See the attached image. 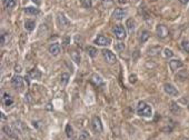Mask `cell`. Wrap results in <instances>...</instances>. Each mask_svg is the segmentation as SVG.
Listing matches in <instances>:
<instances>
[{
  "label": "cell",
  "instance_id": "2",
  "mask_svg": "<svg viewBox=\"0 0 189 140\" xmlns=\"http://www.w3.org/2000/svg\"><path fill=\"white\" fill-rule=\"evenodd\" d=\"M103 56L105 60H106L107 63H109V65H113V63H116L117 62V57L115 56L112 51H110L108 49H103Z\"/></svg>",
  "mask_w": 189,
  "mask_h": 140
},
{
  "label": "cell",
  "instance_id": "20",
  "mask_svg": "<svg viewBox=\"0 0 189 140\" xmlns=\"http://www.w3.org/2000/svg\"><path fill=\"white\" fill-rule=\"evenodd\" d=\"M86 51L91 58H95V57H97V55H98V50H97L95 47H91V46H88V47H87Z\"/></svg>",
  "mask_w": 189,
  "mask_h": 140
},
{
  "label": "cell",
  "instance_id": "42",
  "mask_svg": "<svg viewBox=\"0 0 189 140\" xmlns=\"http://www.w3.org/2000/svg\"><path fill=\"white\" fill-rule=\"evenodd\" d=\"M188 109H189V105H188Z\"/></svg>",
  "mask_w": 189,
  "mask_h": 140
},
{
  "label": "cell",
  "instance_id": "33",
  "mask_svg": "<svg viewBox=\"0 0 189 140\" xmlns=\"http://www.w3.org/2000/svg\"><path fill=\"white\" fill-rule=\"evenodd\" d=\"M8 39H9V36H8V34H1V39H0V41H1V46H2V47H4L5 44L8 42Z\"/></svg>",
  "mask_w": 189,
  "mask_h": 140
},
{
  "label": "cell",
  "instance_id": "1",
  "mask_svg": "<svg viewBox=\"0 0 189 140\" xmlns=\"http://www.w3.org/2000/svg\"><path fill=\"white\" fill-rule=\"evenodd\" d=\"M137 113L140 117H145V118H149L152 116V110L151 107L146 103L145 101H140L137 106Z\"/></svg>",
  "mask_w": 189,
  "mask_h": 140
},
{
  "label": "cell",
  "instance_id": "18",
  "mask_svg": "<svg viewBox=\"0 0 189 140\" xmlns=\"http://www.w3.org/2000/svg\"><path fill=\"white\" fill-rule=\"evenodd\" d=\"M24 12L29 16H34V15H38L40 12V10L38 9V8H34V7H27L24 8Z\"/></svg>",
  "mask_w": 189,
  "mask_h": 140
},
{
  "label": "cell",
  "instance_id": "39",
  "mask_svg": "<svg viewBox=\"0 0 189 140\" xmlns=\"http://www.w3.org/2000/svg\"><path fill=\"white\" fill-rule=\"evenodd\" d=\"M179 1H180V2H181L182 5H186V4H188L189 0H179Z\"/></svg>",
  "mask_w": 189,
  "mask_h": 140
},
{
  "label": "cell",
  "instance_id": "9",
  "mask_svg": "<svg viewBox=\"0 0 189 140\" xmlns=\"http://www.w3.org/2000/svg\"><path fill=\"white\" fill-rule=\"evenodd\" d=\"M127 15V11L125 10V9H121V8H117L116 10L113 11L112 14V17L116 19V20H121V19H124V17Z\"/></svg>",
  "mask_w": 189,
  "mask_h": 140
},
{
  "label": "cell",
  "instance_id": "34",
  "mask_svg": "<svg viewBox=\"0 0 189 140\" xmlns=\"http://www.w3.org/2000/svg\"><path fill=\"white\" fill-rule=\"evenodd\" d=\"M69 80V75L68 73H62L61 77H60V81H61L62 85H66Z\"/></svg>",
  "mask_w": 189,
  "mask_h": 140
},
{
  "label": "cell",
  "instance_id": "4",
  "mask_svg": "<svg viewBox=\"0 0 189 140\" xmlns=\"http://www.w3.org/2000/svg\"><path fill=\"white\" fill-rule=\"evenodd\" d=\"M164 90H165V92L167 95H169V96L172 97L179 96V91L177 90V88H176L175 86L171 85V83H165L164 85Z\"/></svg>",
  "mask_w": 189,
  "mask_h": 140
},
{
  "label": "cell",
  "instance_id": "19",
  "mask_svg": "<svg viewBox=\"0 0 189 140\" xmlns=\"http://www.w3.org/2000/svg\"><path fill=\"white\" fill-rule=\"evenodd\" d=\"M28 76L32 79H40V77H41V72L39 71L38 69H32V70L29 71Z\"/></svg>",
  "mask_w": 189,
  "mask_h": 140
},
{
  "label": "cell",
  "instance_id": "31",
  "mask_svg": "<svg viewBox=\"0 0 189 140\" xmlns=\"http://www.w3.org/2000/svg\"><path fill=\"white\" fill-rule=\"evenodd\" d=\"M181 48L184 51L189 54V41L188 40H182L181 41Z\"/></svg>",
  "mask_w": 189,
  "mask_h": 140
},
{
  "label": "cell",
  "instance_id": "25",
  "mask_svg": "<svg viewBox=\"0 0 189 140\" xmlns=\"http://www.w3.org/2000/svg\"><path fill=\"white\" fill-rule=\"evenodd\" d=\"M169 109H170V111H171L172 113H178V112H180V107H179L176 103H170V106H169Z\"/></svg>",
  "mask_w": 189,
  "mask_h": 140
},
{
  "label": "cell",
  "instance_id": "32",
  "mask_svg": "<svg viewBox=\"0 0 189 140\" xmlns=\"http://www.w3.org/2000/svg\"><path fill=\"white\" fill-rule=\"evenodd\" d=\"M172 56H174V52H172L171 49H168V48L164 49V57H165V58H171Z\"/></svg>",
  "mask_w": 189,
  "mask_h": 140
},
{
  "label": "cell",
  "instance_id": "12",
  "mask_svg": "<svg viewBox=\"0 0 189 140\" xmlns=\"http://www.w3.org/2000/svg\"><path fill=\"white\" fill-rule=\"evenodd\" d=\"M57 21H58V24L60 28H66L70 24V22H69V21L66 19L65 16H62V15H59L58 17H57Z\"/></svg>",
  "mask_w": 189,
  "mask_h": 140
},
{
  "label": "cell",
  "instance_id": "17",
  "mask_svg": "<svg viewBox=\"0 0 189 140\" xmlns=\"http://www.w3.org/2000/svg\"><path fill=\"white\" fill-rule=\"evenodd\" d=\"M70 57H71L72 61H75V63H77V65H79L80 61H81L79 52L76 51V50H71V51H70Z\"/></svg>",
  "mask_w": 189,
  "mask_h": 140
},
{
  "label": "cell",
  "instance_id": "29",
  "mask_svg": "<svg viewBox=\"0 0 189 140\" xmlns=\"http://www.w3.org/2000/svg\"><path fill=\"white\" fill-rule=\"evenodd\" d=\"M80 5L86 9H89L93 6V1L91 0H80Z\"/></svg>",
  "mask_w": 189,
  "mask_h": 140
},
{
  "label": "cell",
  "instance_id": "7",
  "mask_svg": "<svg viewBox=\"0 0 189 140\" xmlns=\"http://www.w3.org/2000/svg\"><path fill=\"white\" fill-rule=\"evenodd\" d=\"M111 40H110L109 37H106V36H103V34H100L98 37L96 38V40H95V44H97L98 46H108L110 44Z\"/></svg>",
  "mask_w": 189,
  "mask_h": 140
},
{
  "label": "cell",
  "instance_id": "26",
  "mask_svg": "<svg viewBox=\"0 0 189 140\" xmlns=\"http://www.w3.org/2000/svg\"><path fill=\"white\" fill-rule=\"evenodd\" d=\"M66 135H67V137L68 138H73V136H75V133H73V129H72V127L70 126V125H67L66 126Z\"/></svg>",
  "mask_w": 189,
  "mask_h": 140
},
{
  "label": "cell",
  "instance_id": "11",
  "mask_svg": "<svg viewBox=\"0 0 189 140\" xmlns=\"http://www.w3.org/2000/svg\"><path fill=\"white\" fill-rule=\"evenodd\" d=\"M11 83H12V86H14L15 88L20 89L22 87V85H24V79L21 78L20 76H15L14 78H12V80H11Z\"/></svg>",
  "mask_w": 189,
  "mask_h": 140
},
{
  "label": "cell",
  "instance_id": "3",
  "mask_svg": "<svg viewBox=\"0 0 189 140\" xmlns=\"http://www.w3.org/2000/svg\"><path fill=\"white\" fill-rule=\"evenodd\" d=\"M91 126H93V131L96 133H101L103 131V123H101V120H100L99 117L95 116L91 120Z\"/></svg>",
  "mask_w": 189,
  "mask_h": 140
},
{
  "label": "cell",
  "instance_id": "10",
  "mask_svg": "<svg viewBox=\"0 0 189 140\" xmlns=\"http://www.w3.org/2000/svg\"><path fill=\"white\" fill-rule=\"evenodd\" d=\"M49 54L52 56H58L61 48H60V44H51L49 46Z\"/></svg>",
  "mask_w": 189,
  "mask_h": 140
},
{
  "label": "cell",
  "instance_id": "13",
  "mask_svg": "<svg viewBox=\"0 0 189 140\" xmlns=\"http://www.w3.org/2000/svg\"><path fill=\"white\" fill-rule=\"evenodd\" d=\"M90 81L93 82V85L97 86V87H100V86L103 85V80L101 79V77H100L99 75H93L91 76V78H90Z\"/></svg>",
  "mask_w": 189,
  "mask_h": 140
},
{
  "label": "cell",
  "instance_id": "8",
  "mask_svg": "<svg viewBox=\"0 0 189 140\" xmlns=\"http://www.w3.org/2000/svg\"><path fill=\"white\" fill-rule=\"evenodd\" d=\"M182 67H184V63L178 59H174V60L169 61V68L171 69L172 71H176V70H178L179 68H182Z\"/></svg>",
  "mask_w": 189,
  "mask_h": 140
},
{
  "label": "cell",
  "instance_id": "30",
  "mask_svg": "<svg viewBox=\"0 0 189 140\" xmlns=\"http://www.w3.org/2000/svg\"><path fill=\"white\" fill-rule=\"evenodd\" d=\"M2 131H4L7 136H9V137H15V135H14V132H12V130H11V128L10 127H8V126H5L4 128H2Z\"/></svg>",
  "mask_w": 189,
  "mask_h": 140
},
{
  "label": "cell",
  "instance_id": "37",
  "mask_svg": "<svg viewBox=\"0 0 189 140\" xmlns=\"http://www.w3.org/2000/svg\"><path fill=\"white\" fill-rule=\"evenodd\" d=\"M34 4L37 5V6H39V5H41V0H32Z\"/></svg>",
  "mask_w": 189,
  "mask_h": 140
},
{
  "label": "cell",
  "instance_id": "27",
  "mask_svg": "<svg viewBox=\"0 0 189 140\" xmlns=\"http://www.w3.org/2000/svg\"><path fill=\"white\" fill-rule=\"evenodd\" d=\"M15 127H16V130L19 131L20 133H22V131L26 129L24 125L22 122H20V121H16V122H15Z\"/></svg>",
  "mask_w": 189,
  "mask_h": 140
},
{
  "label": "cell",
  "instance_id": "24",
  "mask_svg": "<svg viewBox=\"0 0 189 140\" xmlns=\"http://www.w3.org/2000/svg\"><path fill=\"white\" fill-rule=\"evenodd\" d=\"M5 6L8 8V9H12L14 7H16L17 5V0H4Z\"/></svg>",
  "mask_w": 189,
  "mask_h": 140
},
{
  "label": "cell",
  "instance_id": "23",
  "mask_svg": "<svg viewBox=\"0 0 189 140\" xmlns=\"http://www.w3.org/2000/svg\"><path fill=\"white\" fill-rule=\"evenodd\" d=\"M4 101L6 106H10V105H12V103H14V100H12V98L10 97V95L7 93V92L4 93Z\"/></svg>",
  "mask_w": 189,
  "mask_h": 140
},
{
  "label": "cell",
  "instance_id": "22",
  "mask_svg": "<svg viewBox=\"0 0 189 140\" xmlns=\"http://www.w3.org/2000/svg\"><path fill=\"white\" fill-rule=\"evenodd\" d=\"M135 24H136V22H135L134 19H128V20H127V22H126V26H127L128 31H129V32H134Z\"/></svg>",
  "mask_w": 189,
  "mask_h": 140
},
{
  "label": "cell",
  "instance_id": "21",
  "mask_svg": "<svg viewBox=\"0 0 189 140\" xmlns=\"http://www.w3.org/2000/svg\"><path fill=\"white\" fill-rule=\"evenodd\" d=\"M34 26H36V22L32 20H26L24 22V28L27 29L28 31H32L34 29Z\"/></svg>",
  "mask_w": 189,
  "mask_h": 140
},
{
  "label": "cell",
  "instance_id": "6",
  "mask_svg": "<svg viewBox=\"0 0 189 140\" xmlns=\"http://www.w3.org/2000/svg\"><path fill=\"white\" fill-rule=\"evenodd\" d=\"M156 32H157V36H158L159 38H161V39L166 38L169 34L168 29H167V27H166L165 24H158V26H157V29H156Z\"/></svg>",
  "mask_w": 189,
  "mask_h": 140
},
{
  "label": "cell",
  "instance_id": "28",
  "mask_svg": "<svg viewBox=\"0 0 189 140\" xmlns=\"http://www.w3.org/2000/svg\"><path fill=\"white\" fill-rule=\"evenodd\" d=\"M89 132L86 131V130H83L81 132L79 133V137H78V140H88L89 139Z\"/></svg>",
  "mask_w": 189,
  "mask_h": 140
},
{
  "label": "cell",
  "instance_id": "40",
  "mask_svg": "<svg viewBox=\"0 0 189 140\" xmlns=\"http://www.w3.org/2000/svg\"><path fill=\"white\" fill-rule=\"evenodd\" d=\"M69 42V39L68 38H65V40H64V44H68Z\"/></svg>",
  "mask_w": 189,
  "mask_h": 140
},
{
  "label": "cell",
  "instance_id": "16",
  "mask_svg": "<svg viewBox=\"0 0 189 140\" xmlns=\"http://www.w3.org/2000/svg\"><path fill=\"white\" fill-rule=\"evenodd\" d=\"M161 51V47L160 46H154V47H150V48L148 49V55L149 56H157L160 54Z\"/></svg>",
  "mask_w": 189,
  "mask_h": 140
},
{
  "label": "cell",
  "instance_id": "15",
  "mask_svg": "<svg viewBox=\"0 0 189 140\" xmlns=\"http://www.w3.org/2000/svg\"><path fill=\"white\" fill-rule=\"evenodd\" d=\"M149 37H150V32L148 30H142L140 34H139L138 39H139V41H140L141 44H144V42H146V41L149 39Z\"/></svg>",
  "mask_w": 189,
  "mask_h": 140
},
{
  "label": "cell",
  "instance_id": "14",
  "mask_svg": "<svg viewBox=\"0 0 189 140\" xmlns=\"http://www.w3.org/2000/svg\"><path fill=\"white\" fill-rule=\"evenodd\" d=\"M187 78H188V71L187 70H180V71L177 72V75H176V79L177 80H179V81H185V80H187Z\"/></svg>",
  "mask_w": 189,
  "mask_h": 140
},
{
  "label": "cell",
  "instance_id": "35",
  "mask_svg": "<svg viewBox=\"0 0 189 140\" xmlns=\"http://www.w3.org/2000/svg\"><path fill=\"white\" fill-rule=\"evenodd\" d=\"M125 44H121V42H118V44H115V49L117 50V51H124L125 50Z\"/></svg>",
  "mask_w": 189,
  "mask_h": 140
},
{
  "label": "cell",
  "instance_id": "5",
  "mask_svg": "<svg viewBox=\"0 0 189 140\" xmlns=\"http://www.w3.org/2000/svg\"><path fill=\"white\" fill-rule=\"evenodd\" d=\"M113 34H115V36H116V38H118V39H125L126 38V36H127V34H126V30H125V28L122 27V26H120V24H118V26H116V27L113 28Z\"/></svg>",
  "mask_w": 189,
  "mask_h": 140
},
{
  "label": "cell",
  "instance_id": "38",
  "mask_svg": "<svg viewBox=\"0 0 189 140\" xmlns=\"http://www.w3.org/2000/svg\"><path fill=\"white\" fill-rule=\"evenodd\" d=\"M118 4H127L128 0H117Z\"/></svg>",
  "mask_w": 189,
  "mask_h": 140
},
{
  "label": "cell",
  "instance_id": "41",
  "mask_svg": "<svg viewBox=\"0 0 189 140\" xmlns=\"http://www.w3.org/2000/svg\"><path fill=\"white\" fill-rule=\"evenodd\" d=\"M149 1H157V0H149Z\"/></svg>",
  "mask_w": 189,
  "mask_h": 140
},
{
  "label": "cell",
  "instance_id": "36",
  "mask_svg": "<svg viewBox=\"0 0 189 140\" xmlns=\"http://www.w3.org/2000/svg\"><path fill=\"white\" fill-rule=\"evenodd\" d=\"M136 81H137V76H136V75H131L130 76V82H131V83H135Z\"/></svg>",
  "mask_w": 189,
  "mask_h": 140
}]
</instances>
